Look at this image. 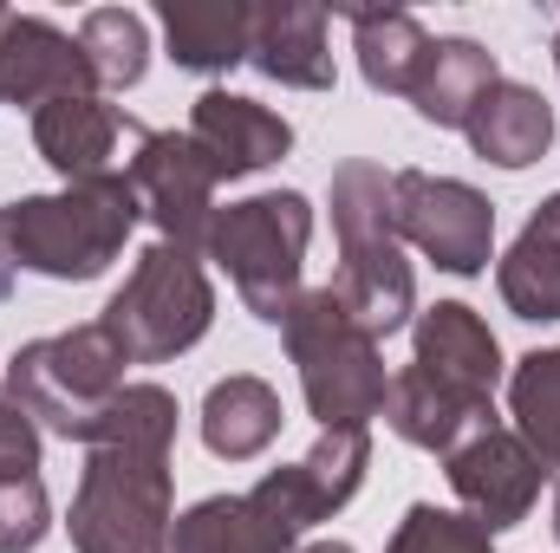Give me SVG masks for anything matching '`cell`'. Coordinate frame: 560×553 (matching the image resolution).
Segmentation results:
<instances>
[{
	"label": "cell",
	"mask_w": 560,
	"mask_h": 553,
	"mask_svg": "<svg viewBox=\"0 0 560 553\" xmlns=\"http://www.w3.org/2000/svg\"><path fill=\"white\" fill-rule=\"evenodd\" d=\"M170 443L176 398L163 385H125L98 436L85 443V475L72 495L79 553H170Z\"/></svg>",
	"instance_id": "6da1fadb"
},
{
	"label": "cell",
	"mask_w": 560,
	"mask_h": 553,
	"mask_svg": "<svg viewBox=\"0 0 560 553\" xmlns=\"http://www.w3.org/2000/svg\"><path fill=\"white\" fill-rule=\"evenodd\" d=\"M326 209H332V235H339V280H332L339 306L372 339H392L418 313V274L405 261L398 215H392V169H378L365 156L339 163Z\"/></svg>",
	"instance_id": "7a4b0ae2"
},
{
	"label": "cell",
	"mask_w": 560,
	"mask_h": 553,
	"mask_svg": "<svg viewBox=\"0 0 560 553\" xmlns=\"http://www.w3.org/2000/svg\"><path fill=\"white\" fill-rule=\"evenodd\" d=\"M143 202L125 169L66 183L59 196H20L0 209V248L13 268L46 280H98L131 242Z\"/></svg>",
	"instance_id": "3957f363"
},
{
	"label": "cell",
	"mask_w": 560,
	"mask_h": 553,
	"mask_svg": "<svg viewBox=\"0 0 560 553\" xmlns=\"http://www.w3.org/2000/svg\"><path fill=\"white\" fill-rule=\"evenodd\" d=\"M280 332H287V358L300 365V391H306V411L319 416V430H365L372 416H385V391H392L385 352L339 306L332 286L300 293Z\"/></svg>",
	"instance_id": "277c9868"
},
{
	"label": "cell",
	"mask_w": 560,
	"mask_h": 553,
	"mask_svg": "<svg viewBox=\"0 0 560 553\" xmlns=\"http://www.w3.org/2000/svg\"><path fill=\"white\" fill-rule=\"evenodd\" d=\"M0 385L13 391V404L33 416L39 430H52L66 443H92L105 411H112V398L125 391V352L92 319V326L52 332V339H26L7 358Z\"/></svg>",
	"instance_id": "5b68a950"
},
{
	"label": "cell",
	"mask_w": 560,
	"mask_h": 553,
	"mask_svg": "<svg viewBox=\"0 0 560 553\" xmlns=\"http://www.w3.org/2000/svg\"><path fill=\"white\" fill-rule=\"evenodd\" d=\"M306 242H313V202L300 189H268L248 202L215 209V235H209V261H222L242 306L261 326H287V313L300 306V268H306Z\"/></svg>",
	"instance_id": "8992f818"
},
{
	"label": "cell",
	"mask_w": 560,
	"mask_h": 553,
	"mask_svg": "<svg viewBox=\"0 0 560 553\" xmlns=\"http://www.w3.org/2000/svg\"><path fill=\"white\" fill-rule=\"evenodd\" d=\"M215 319V286L202 274V261L189 248H143L125 286L112 293V306L98 313L105 339L125 352V365H170L183 358Z\"/></svg>",
	"instance_id": "52a82bcc"
},
{
	"label": "cell",
	"mask_w": 560,
	"mask_h": 553,
	"mask_svg": "<svg viewBox=\"0 0 560 553\" xmlns=\"http://www.w3.org/2000/svg\"><path fill=\"white\" fill-rule=\"evenodd\" d=\"M392 215H398V242H411L443 274L469 280L495 255V202L456 176L392 169Z\"/></svg>",
	"instance_id": "ba28073f"
},
{
	"label": "cell",
	"mask_w": 560,
	"mask_h": 553,
	"mask_svg": "<svg viewBox=\"0 0 560 553\" xmlns=\"http://www.w3.org/2000/svg\"><path fill=\"white\" fill-rule=\"evenodd\" d=\"M131 143H138V156H131L125 176L138 189L143 215L156 222V235L170 248L202 255L209 235H215V169H209V156L189 143V131L176 138V131H143V125H131Z\"/></svg>",
	"instance_id": "9c48e42d"
},
{
	"label": "cell",
	"mask_w": 560,
	"mask_h": 553,
	"mask_svg": "<svg viewBox=\"0 0 560 553\" xmlns=\"http://www.w3.org/2000/svg\"><path fill=\"white\" fill-rule=\"evenodd\" d=\"M365 462H372V436H365V430H319V443H313L300 462L268 469V475L248 489V502L300 548V534H306L313 521L339 515V508L359 495Z\"/></svg>",
	"instance_id": "30bf717a"
},
{
	"label": "cell",
	"mask_w": 560,
	"mask_h": 553,
	"mask_svg": "<svg viewBox=\"0 0 560 553\" xmlns=\"http://www.w3.org/2000/svg\"><path fill=\"white\" fill-rule=\"evenodd\" d=\"M443 475H450L463 515H476L489 534L528 521V508H535V495H541V482H548V469L535 462V449H528L515 430H502V423H489V430H476L469 443H456V449L443 456Z\"/></svg>",
	"instance_id": "8fae6325"
},
{
	"label": "cell",
	"mask_w": 560,
	"mask_h": 553,
	"mask_svg": "<svg viewBox=\"0 0 560 553\" xmlns=\"http://www.w3.org/2000/svg\"><path fill=\"white\" fill-rule=\"evenodd\" d=\"M98 92L85 52L72 33H59L39 13H7L0 20V105H52V98H85Z\"/></svg>",
	"instance_id": "7c38bea8"
},
{
	"label": "cell",
	"mask_w": 560,
	"mask_h": 553,
	"mask_svg": "<svg viewBox=\"0 0 560 553\" xmlns=\"http://www.w3.org/2000/svg\"><path fill=\"white\" fill-rule=\"evenodd\" d=\"M411 372H423L430 385L443 391H463V398H495V378H502V345L489 332V319L463 299H436L411 332Z\"/></svg>",
	"instance_id": "4fadbf2b"
},
{
	"label": "cell",
	"mask_w": 560,
	"mask_h": 553,
	"mask_svg": "<svg viewBox=\"0 0 560 553\" xmlns=\"http://www.w3.org/2000/svg\"><path fill=\"white\" fill-rule=\"evenodd\" d=\"M189 143L209 156L215 183H235V176H255V169L280 163V156L293 150V125H287L280 111H268V105H255V98L215 85V92H202L196 111H189Z\"/></svg>",
	"instance_id": "5bb4252c"
},
{
	"label": "cell",
	"mask_w": 560,
	"mask_h": 553,
	"mask_svg": "<svg viewBox=\"0 0 560 553\" xmlns=\"http://www.w3.org/2000/svg\"><path fill=\"white\" fill-rule=\"evenodd\" d=\"M248 66L293 92H332V46L319 0H261L248 7Z\"/></svg>",
	"instance_id": "9a60e30c"
},
{
	"label": "cell",
	"mask_w": 560,
	"mask_h": 553,
	"mask_svg": "<svg viewBox=\"0 0 560 553\" xmlns=\"http://www.w3.org/2000/svg\"><path fill=\"white\" fill-rule=\"evenodd\" d=\"M125 131H131V118L112 111L98 92H85V98H52V105L33 111V143H39V156H46L66 183L112 176V150H118Z\"/></svg>",
	"instance_id": "2e32d148"
},
{
	"label": "cell",
	"mask_w": 560,
	"mask_h": 553,
	"mask_svg": "<svg viewBox=\"0 0 560 553\" xmlns=\"http://www.w3.org/2000/svg\"><path fill=\"white\" fill-rule=\"evenodd\" d=\"M385 423L411 443V449H430V456H450L456 443H469L476 430L495 423V398H463V391H443L430 385L423 372H398L392 391H385Z\"/></svg>",
	"instance_id": "e0dca14e"
},
{
	"label": "cell",
	"mask_w": 560,
	"mask_h": 553,
	"mask_svg": "<svg viewBox=\"0 0 560 553\" xmlns=\"http://www.w3.org/2000/svg\"><path fill=\"white\" fill-rule=\"evenodd\" d=\"M463 138H469V150H476L482 163H495V169H528V163H541L548 143H555V111H548V98H541L535 85L502 79V85L469 111Z\"/></svg>",
	"instance_id": "ac0fdd59"
},
{
	"label": "cell",
	"mask_w": 560,
	"mask_h": 553,
	"mask_svg": "<svg viewBox=\"0 0 560 553\" xmlns=\"http://www.w3.org/2000/svg\"><path fill=\"white\" fill-rule=\"evenodd\" d=\"M339 13L352 20V52H359L365 85L385 92V98H411L436 39L423 33L405 7H339Z\"/></svg>",
	"instance_id": "d6986e66"
},
{
	"label": "cell",
	"mask_w": 560,
	"mask_h": 553,
	"mask_svg": "<svg viewBox=\"0 0 560 553\" xmlns=\"http://www.w3.org/2000/svg\"><path fill=\"white\" fill-rule=\"evenodd\" d=\"M495 85H502V72H495V52H489V46H476V39H436L418 92H411V105H418L423 125L463 131L469 111H476Z\"/></svg>",
	"instance_id": "ffe728a7"
},
{
	"label": "cell",
	"mask_w": 560,
	"mask_h": 553,
	"mask_svg": "<svg viewBox=\"0 0 560 553\" xmlns=\"http://www.w3.org/2000/svg\"><path fill=\"white\" fill-rule=\"evenodd\" d=\"M280 423H287V416H280V391L268 378H255V372H235V378L209 385V398H202V443H209V456H222V462L261 456L280 436Z\"/></svg>",
	"instance_id": "44dd1931"
},
{
	"label": "cell",
	"mask_w": 560,
	"mask_h": 553,
	"mask_svg": "<svg viewBox=\"0 0 560 553\" xmlns=\"http://www.w3.org/2000/svg\"><path fill=\"white\" fill-rule=\"evenodd\" d=\"M163 39L183 72L248 66V7L242 0H163Z\"/></svg>",
	"instance_id": "7402d4cb"
},
{
	"label": "cell",
	"mask_w": 560,
	"mask_h": 553,
	"mask_svg": "<svg viewBox=\"0 0 560 553\" xmlns=\"http://www.w3.org/2000/svg\"><path fill=\"white\" fill-rule=\"evenodd\" d=\"M170 553H293V541L248 495H209L189 515H176Z\"/></svg>",
	"instance_id": "603a6c76"
},
{
	"label": "cell",
	"mask_w": 560,
	"mask_h": 553,
	"mask_svg": "<svg viewBox=\"0 0 560 553\" xmlns=\"http://www.w3.org/2000/svg\"><path fill=\"white\" fill-rule=\"evenodd\" d=\"M495 286H502L515 319H535V326L560 319V235L548 222H528L515 235V248L495 268Z\"/></svg>",
	"instance_id": "cb8c5ba5"
},
{
	"label": "cell",
	"mask_w": 560,
	"mask_h": 553,
	"mask_svg": "<svg viewBox=\"0 0 560 553\" xmlns=\"http://www.w3.org/2000/svg\"><path fill=\"white\" fill-rule=\"evenodd\" d=\"M509 416H515V436L535 449V462L555 475L560 469V345L515 358V372H509Z\"/></svg>",
	"instance_id": "d4e9b609"
},
{
	"label": "cell",
	"mask_w": 560,
	"mask_h": 553,
	"mask_svg": "<svg viewBox=\"0 0 560 553\" xmlns=\"http://www.w3.org/2000/svg\"><path fill=\"white\" fill-rule=\"evenodd\" d=\"M79 52L92 66V79L105 92H131L143 72H150V33H143V13L131 7H92L79 20Z\"/></svg>",
	"instance_id": "484cf974"
},
{
	"label": "cell",
	"mask_w": 560,
	"mask_h": 553,
	"mask_svg": "<svg viewBox=\"0 0 560 553\" xmlns=\"http://www.w3.org/2000/svg\"><path fill=\"white\" fill-rule=\"evenodd\" d=\"M385 553H495V534L476 515H456V508H436V502H411L405 521L392 528V548Z\"/></svg>",
	"instance_id": "4316f807"
},
{
	"label": "cell",
	"mask_w": 560,
	"mask_h": 553,
	"mask_svg": "<svg viewBox=\"0 0 560 553\" xmlns=\"http://www.w3.org/2000/svg\"><path fill=\"white\" fill-rule=\"evenodd\" d=\"M52 528V502L39 475H0V553H33Z\"/></svg>",
	"instance_id": "83f0119b"
},
{
	"label": "cell",
	"mask_w": 560,
	"mask_h": 553,
	"mask_svg": "<svg viewBox=\"0 0 560 553\" xmlns=\"http://www.w3.org/2000/svg\"><path fill=\"white\" fill-rule=\"evenodd\" d=\"M0 475H39V423L0 385Z\"/></svg>",
	"instance_id": "f1b7e54d"
},
{
	"label": "cell",
	"mask_w": 560,
	"mask_h": 553,
	"mask_svg": "<svg viewBox=\"0 0 560 553\" xmlns=\"http://www.w3.org/2000/svg\"><path fill=\"white\" fill-rule=\"evenodd\" d=\"M535 222H548V228H555V235H560V196H548V202L535 209Z\"/></svg>",
	"instance_id": "f546056e"
},
{
	"label": "cell",
	"mask_w": 560,
	"mask_h": 553,
	"mask_svg": "<svg viewBox=\"0 0 560 553\" xmlns=\"http://www.w3.org/2000/svg\"><path fill=\"white\" fill-rule=\"evenodd\" d=\"M13 293V261H7V248H0V299Z\"/></svg>",
	"instance_id": "4dcf8cb0"
},
{
	"label": "cell",
	"mask_w": 560,
	"mask_h": 553,
	"mask_svg": "<svg viewBox=\"0 0 560 553\" xmlns=\"http://www.w3.org/2000/svg\"><path fill=\"white\" fill-rule=\"evenodd\" d=\"M306 553H352V548H346V541H313Z\"/></svg>",
	"instance_id": "1f68e13d"
},
{
	"label": "cell",
	"mask_w": 560,
	"mask_h": 553,
	"mask_svg": "<svg viewBox=\"0 0 560 553\" xmlns=\"http://www.w3.org/2000/svg\"><path fill=\"white\" fill-rule=\"evenodd\" d=\"M555 541H560V489H555Z\"/></svg>",
	"instance_id": "d6a6232c"
},
{
	"label": "cell",
	"mask_w": 560,
	"mask_h": 553,
	"mask_svg": "<svg viewBox=\"0 0 560 553\" xmlns=\"http://www.w3.org/2000/svg\"><path fill=\"white\" fill-rule=\"evenodd\" d=\"M555 66H560V33H555Z\"/></svg>",
	"instance_id": "836d02e7"
},
{
	"label": "cell",
	"mask_w": 560,
	"mask_h": 553,
	"mask_svg": "<svg viewBox=\"0 0 560 553\" xmlns=\"http://www.w3.org/2000/svg\"><path fill=\"white\" fill-rule=\"evenodd\" d=\"M0 20H7V7H0Z\"/></svg>",
	"instance_id": "e575fe53"
}]
</instances>
